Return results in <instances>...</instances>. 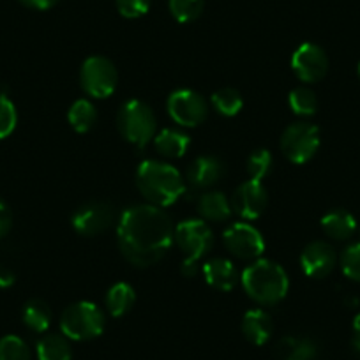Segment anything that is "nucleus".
<instances>
[{
  "mask_svg": "<svg viewBox=\"0 0 360 360\" xmlns=\"http://www.w3.org/2000/svg\"><path fill=\"white\" fill-rule=\"evenodd\" d=\"M175 226L161 207L133 205L120 216L117 240L124 258L134 266H150L169 251Z\"/></svg>",
  "mask_w": 360,
  "mask_h": 360,
  "instance_id": "f257e3e1",
  "label": "nucleus"
},
{
  "mask_svg": "<svg viewBox=\"0 0 360 360\" xmlns=\"http://www.w3.org/2000/svg\"><path fill=\"white\" fill-rule=\"evenodd\" d=\"M136 186L150 205L161 209L173 205L186 193V180L179 169L154 159L140 162L136 169Z\"/></svg>",
  "mask_w": 360,
  "mask_h": 360,
  "instance_id": "f03ea898",
  "label": "nucleus"
},
{
  "mask_svg": "<svg viewBox=\"0 0 360 360\" xmlns=\"http://www.w3.org/2000/svg\"><path fill=\"white\" fill-rule=\"evenodd\" d=\"M240 283L245 293L262 306H274L281 302L290 288L286 270L272 259L262 258L245 266Z\"/></svg>",
  "mask_w": 360,
  "mask_h": 360,
  "instance_id": "7ed1b4c3",
  "label": "nucleus"
},
{
  "mask_svg": "<svg viewBox=\"0 0 360 360\" xmlns=\"http://www.w3.org/2000/svg\"><path fill=\"white\" fill-rule=\"evenodd\" d=\"M173 240L186 256L180 265V272L186 278H193L198 272V262L212 248V230L203 219H186L175 226Z\"/></svg>",
  "mask_w": 360,
  "mask_h": 360,
  "instance_id": "20e7f679",
  "label": "nucleus"
},
{
  "mask_svg": "<svg viewBox=\"0 0 360 360\" xmlns=\"http://www.w3.org/2000/svg\"><path fill=\"white\" fill-rule=\"evenodd\" d=\"M117 127L124 140L138 148H145L155 136V115L147 103L129 99L117 113Z\"/></svg>",
  "mask_w": 360,
  "mask_h": 360,
  "instance_id": "39448f33",
  "label": "nucleus"
},
{
  "mask_svg": "<svg viewBox=\"0 0 360 360\" xmlns=\"http://www.w3.org/2000/svg\"><path fill=\"white\" fill-rule=\"evenodd\" d=\"M105 313L89 300L71 304L60 318L62 334L75 341H89L98 338L105 330Z\"/></svg>",
  "mask_w": 360,
  "mask_h": 360,
  "instance_id": "423d86ee",
  "label": "nucleus"
},
{
  "mask_svg": "<svg viewBox=\"0 0 360 360\" xmlns=\"http://www.w3.org/2000/svg\"><path fill=\"white\" fill-rule=\"evenodd\" d=\"M79 82L90 98L105 99L115 92L117 83H119V72L110 58L94 55L83 62L82 71H79Z\"/></svg>",
  "mask_w": 360,
  "mask_h": 360,
  "instance_id": "0eeeda50",
  "label": "nucleus"
},
{
  "mask_svg": "<svg viewBox=\"0 0 360 360\" xmlns=\"http://www.w3.org/2000/svg\"><path fill=\"white\" fill-rule=\"evenodd\" d=\"M320 148V131L307 122H295L281 136V152L288 161L304 165L311 161Z\"/></svg>",
  "mask_w": 360,
  "mask_h": 360,
  "instance_id": "6e6552de",
  "label": "nucleus"
},
{
  "mask_svg": "<svg viewBox=\"0 0 360 360\" xmlns=\"http://www.w3.org/2000/svg\"><path fill=\"white\" fill-rule=\"evenodd\" d=\"M169 117L182 127H196L209 115V106L203 96L191 89H180L172 92L166 103Z\"/></svg>",
  "mask_w": 360,
  "mask_h": 360,
  "instance_id": "1a4fd4ad",
  "label": "nucleus"
},
{
  "mask_svg": "<svg viewBox=\"0 0 360 360\" xmlns=\"http://www.w3.org/2000/svg\"><path fill=\"white\" fill-rule=\"evenodd\" d=\"M223 244L226 251L240 259H258L265 251V240L258 228L249 223H233L224 230Z\"/></svg>",
  "mask_w": 360,
  "mask_h": 360,
  "instance_id": "9d476101",
  "label": "nucleus"
},
{
  "mask_svg": "<svg viewBox=\"0 0 360 360\" xmlns=\"http://www.w3.org/2000/svg\"><path fill=\"white\" fill-rule=\"evenodd\" d=\"M72 228L79 235L94 237L103 233L115 223V209L108 202H89L78 207L72 214Z\"/></svg>",
  "mask_w": 360,
  "mask_h": 360,
  "instance_id": "9b49d317",
  "label": "nucleus"
},
{
  "mask_svg": "<svg viewBox=\"0 0 360 360\" xmlns=\"http://www.w3.org/2000/svg\"><path fill=\"white\" fill-rule=\"evenodd\" d=\"M292 69L300 82H320L328 71L327 53L314 43L300 44L292 57Z\"/></svg>",
  "mask_w": 360,
  "mask_h": 360,
  "instance_id": "f8f14e48",
  "label": "nucleus"
},
{
  "mask_svg": "<svg viewBox=\"0 0 360 360\" xmlns=\"http://www.w3.org/2000/svg\"><path fill=\"white\" fill-rule=\"evenodd\" d=\"M231 209L237 212L242 219L255 221L265 212L266 209V189L259 180H245L235 189L233 196H231Z\"/></svg>",
  "mask_w": 360,
  "mask_h": 360,
  "instance_id": "ddd939ff",
  "label": "nucleus"
},
{
  "mask_svg": "<svg viewBox=\"0 0 360 360\" xmlns=\"http://www.w3.org/2000/svg\"><path fill=\"white\" fill-rule=\"evenodd\" d=\"M338 256L334 248L323 240H314L304 248L300 255V266L311 279H323L334 270Z\"/></svg>",
  "mask_w": 360,
  "mask_h": 360,
  "instance_id": "4468645a",
  "label": "nucleus"
},
{
  "mask_svg": "<svg viewBox=\"0 0 360 360\" xmlns=\"http://www.w3.org/2000/svg\"><path fill=\"white\" fill-rule=\"evenodd\" d=\"M224 175V162L216 155H200L189 165L186 184L191 189H207L217 184Z\"/></svg>",
  "mask_w": 360,
  "mask_h": 360,
  "instance_id": "2eb2a0df",
  "label": "nucleus"
},
{
  "mask_svg": "<svg viewBox=\"0 0 360 360\" xmlns=\"http://www.w3.org/2000/svg\"><path fill=\"white\" fill-rule=\"evenodd\" d=\"M203 276L207 285L219 292H231L238 283V272L233 262L226 258H212L203 263Z\"/></svg>",
  "mask_w": 360,
  "mask_h": 360,
  "instance_id": "dca6fc26",
  "label": "nucleus"
},
{
  "mask_svg": "<svg viewBox=\"0 0 360 360\" xmlns=\"http://www.w3.org/2000/svg\"><path fill=\"white\" fill-rule=\"evenodd\" d=\"M272 330H274L272 318L263 309H249L242 318V332L252 345H265L272 335Z\"/></svg>",
  "mask_w": 360,
  "mask_h": 360,
  "instance_id": "f3484780",
  "label": "nucleus"
},
{
  "mask_svg": "<svg viewBox=\"0 0 360 360\" xmlns=\"http://www.w3.org/2000/svg\"><path fill=\"white\" fill-rule=\"evenodd\" d=\"M196 207H198V212L203 221H214V223L228 221L233 214L231 202L224 196V193L219 191L203 193L196 202Z\"/></svg>",
  "mask_w": 360,
  "mask_h": 360,
  "instance_id": "a211bd4d",
  "label": "nucleus"
},
{
  "mask_svg": "<svg viewBox=\"0 0 360 360\" xmlns=\"http://www.w3.org/2000/svg\"><path fill=\"white\" fill-rule=\"evenodd\" d=\"M321 228L334 240H348L356 231V221L346 210L334 209L321 217Z\"/></svg>",
  "mask_w": 360,
  "mask_h": 360,
  "instance_id": "6ab92c4d",
  "label": "nucleus"
},
{
  "mask_svg": "<svg viewBox=\"0 0 360 360\" xmlns=\"http://www.w3.org/2000/svg\"><path fill=\"white\" fill-rule=\"evenodd\" d=\"M191 138L179 129H162L154 136V147L161 155L179 159L188 152Z\"/></svg>",
  "mask_w": 360,
  "mask_h": 360,
  "instance_id": "aec40b11",
  "label": "nucleus"
},
{
  "mask_svg": "<svg viewBox=\"0 0 360 360\" xmlns=\"http://www.w3.org/2000/svg\"><path fill=\"white\" fill-rule=\"evenodd\" d=\"M279 360H313L316 356V345L307 338L286 335L278 345Z\"/></svg>",
  "mask_w": 360,
  "mask_h": 360,
  "instance_id": "412c9836",
  "label": "nucleus"
},
{
  "mask_svg": "<svg viewBox=\"0 0 360 360\" xmlns=\"http://www.w3.org/2000/svg\"><path fill=\"white\" fill-rule=\"evenodd\" d=\"M134 302H136V293H134L133 286L127 283H115L106 293V307H108L110 314L115 318L129 313Z\"/></svg>",
  "mask_w": 360,
  "mask_h": 360,
  "instance_id": "4be33fe9",
  "label": "nucleus"
},
{
  "mask_svg": "<svg viewBox=\"0 0 360 360\" xmlns=\"http://www.w3.org/2000/svg\"><path fill=\"white\" fill-rule=\"evenodd\" d=\"M68 120L76 133H86L94 127L98 120L96 106L89 99H76L68 112Z\"/></svg>",
  "mask_w": 360,
  "mask_h": 360,
  "instance_id": "5701e85b",
  "label": "nucleus"
},
{
  "mask_svg": "<svg viewBox=\"0 0 360 360\" xmlns=\"http://www.w3.org/2000/svg\"><path fill=\"white\" fill-rule=\"evenodd\" d=\"M23 323L34 332L48 330L51 323V309L44 300L32 299L23 307Z\"/></svg>",
  "mask_w": 360,
  "mask_h": 360,
  "instance_id": "b1692460",
  "label": "nucleus"
},
{
  "mask_svg": "<svg viewBox=\"0 0 360 360\" xmlns=\"http://www.w3.org/2000/svg\"><path fill=\"white\" fill-rule=\"evenodd\" d=\"M39 360H71V346L60 334H48L37 342Z\"/></svg>",
  "mask_w": 360,
  "mask_h": 360,
  "instance_id": "393cba45",
  "label": "nucleus"
},
{
  "mask_svg": "<svg viewBox=\"0 0 360 360\" xmlns=\"http://www.w3.org/2000/svg\"><path fill=\"white\" fill-rule=\"evenodd\" d=\"M214 110L224 117H235L244 106L242 96L238 90L231 89V86H224V89L216 90L210 98Z\"/></svg>",
  "mask_w": 360,
  "mask_h": 360,
  "instance_id": "a878e982",
  "label": "nucleus"
},
{
  "mask_svg": "<svg viewBox=\"0 0 360 360\" xmlns=\"http://www.w3.org/2000/svg\"><path fill=\"white\" fill-rule=\"evenodd\" d=\"M288 105L295 115L311 117L316 113L318 99L311 89H307V86H297V89H293L290 92Z\"/></svg>",
  "mask_w": 360,
  "mask_h": 360,
  "instance_id": "bb28decb",
  "label": "nucleus"
},
{
  "mask_svg": "<svg viewBox=\"0 0 360 360\" xmlns=\"http://www.w3.org/2000/svg\"><path fill=\"white\" fill-rule=\"evenodd\" d=\"M169 13L179 23L195 22L203 11V0H169Z\"/></svg>",
  "mask_w": 360,
  "mask_h": 360,
  "instance_id": "cd10ccee",
  "label": "nucleus"
},
{
  "mask_svg": "<svg viewBox=\"0 0 360 360\" xmlns=\"http://www.w3.org/2000/svg\"><path fill=\"white\" fill-rule=\"evenodd\" d=\"M272 166H274V158H272L270 150H266V148L255 150L248 158L249 179L259 180V182H262V180L270 173Z\"/></svg>",
  "mask_w": 360,
  "mask_h": 360,
  "instance_id": "c85d7f7f",
  "label": "nucleus"
},
{
  "mask_svg": "<svg viewBox=\"0 0 360 360\" xmlns=\"http://www.w3.org/2000/svg\"><path fill=\"white\" fill-rule=\"evenodd\" d=\"M0 360H30L29 346L18 335L0 339Z\"/></svg>",
  "mask_w": 360,
  "mask_h": 360,
  "instance_id": "c756f323",
  "label": "nucleus"
},
{
  "mask_svg": "<svg viewBox=\"0 0 360 360\" xmlns=\"http://www.w3.org/2000/svg\"><path fill=\"white\" fill-rule=\"evenodd\" d=\"M16 122H18V113L15 103L8 96L0 94V140L8 138L15 131Z\"/></svg>",
  "mask_w": 360,
  "mask_h": 360,
  "instance_id": "7c9ffc66",
  "label": "nucleus"
},
{
  "mask_svg": "<svg viewBox=\"0 0 360 360\" xmlns=\"http://www.w3.org/2000/svg\"><path fill=\"white\" fill-rule=\"evenodd\" d=\"M342 274L352 281H360V242L348 245L341 255Z\"/></svg>",
  "mask_w": 360,
  "mask_h": 360,
  "instance_id": "2f4dec72",
  "label": "nucleus"
},
{
  "mask_svg": "<svg viewBox=\"0 0 360 360\" xmlns=\"http://www.w3.org/2000/svg\"><path fill=\"white\" fill-rule=\"evenodd\" d=\"M117 9L124 18H141L150 8V0H115Z\"/></svg>",
  "mask_w": 360,
  "mask_h": 360,
  "instance_id": "473e14b6",
  "label": "nucleus"
},
{
  "mask_svg": "<svg viewBox=\"0 0 360 360\" xmlns=\"http://www.w3.org/2000/svg\"><path fill=\"white\" fill-rule=\"evenodd\" d=\"M13 226V216L9 207L0 200V238L6 237Z\"/></svg>",
  "mask_w": 360,
  "mask_h": 360,
  "instance_id": "72a5a7b5",
  "label": "nucleus"
},
{
  "mask_svg": "<svg viewBox=\"0 0 360 360\" xmlns=\"http://www.w3.org/2000/svg\"><path fill=\"white\" fill-rule=\"evenodd\" d=\"M23 6L30 9H37V11H44V9H50L57 4L58 0H20Z\"/></svg>",
  "mask_w": 360,
  "mask_h": 360,
  "instance_id": "f704fd0d",
  "label": "nucleus"
},
{
  "mask_svg": "<svg viewBox=\"0 0 360 360\" xmlns=\"http://www.w3.org/2000/svg\"><path fill=\"white\" fill-rule=\"evenodd\" d=\"M15 283V274L6 266H0V288H8Z\"/></svg>",
  "mask_w": 360,
  "mask_h": 360,
  "instance_id": "c9c22d12",
  "label": "nucleus"
},
{
  "mask_svg": "<svg viewBox=\"0 0 360 360\" xmlns=\"http://www.w3.org/2000/svg\"><path fill=\"white\" fill-rule=\"evenodd\" d=\"M353 346L360 352V313L353 320Z\"/></svg>",
  "mask_w": 360,
  "mask_h": 360,
  "instance_id": "e433bc0d",
  "label": "nucleus"
},
{
  "mask_svg": "<svg viewBox=\"0 0 360 360\" xmlns=\"http://www.w3.org/2000/svg\"><path fill=\"white\" fill-rule=\"evenodd\" d=\"M356 72H359V78H360V64H359V68H356Z\"/></svg>",
  "mask_w": 360,
  "mask_h": 360,
  "instance_id": "4c0bfd02",
  "label": "nucleus"
}]
</instances>
